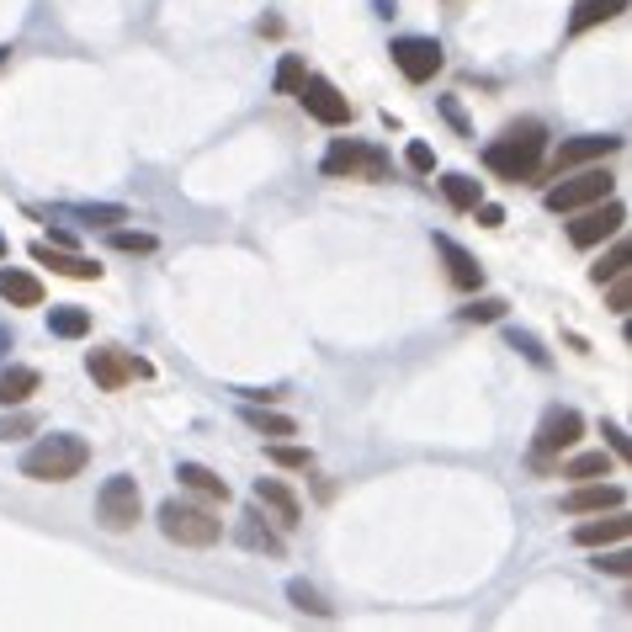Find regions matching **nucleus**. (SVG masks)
<instances>
[{
  "instance_id": "1",
  "label": "nucleus",
  "mask_w": 632,
  "mask_h": 632,
  "mask_svg": "<svg viewBox=\"0 0 632 632\" xmlns=\"http://www.w3.org/2000/svg\"><path fill=\"white\" fill-rule=\"evenodd\" d=\"M542 150H547V128L542 122H515V128H505V139H494L483 150V165L500 181H532L542 171Z\"/></svg>"
},
{
  "instance_id": "2",
  "label": "nucleus",
  "mask_w": 632,
  "mask_h": 632,
  "mask_svg": "<svg viewBox=\"0 0 632 632\" xmlns=\"http://www.w3.org/2000/svg\"><path fill=\"white\" fill-rule=\"evenodd\" d=\"M86 462H90L86 442L69 436V431H54V436H43L37 447H28L22 473L37 479V483H64V479H75V473H86Z\"/></svg>"
},
{
  "instance_id": "3",
  "label": "nucleus",
  "mask_w": 632,
  "mask_h": 632,
  "mask_svg": "<svg viewBox=\"0 0 632 632\" xmlns=\"http://www.w3.org/2000/svg\"><path fill=\"white\" fill-rule=\"evenodd\" d=\"M601 197H611V171H601V165L564 171V176L542 192L547 213H579V208H590V203H601Z\"/></svg>"
},
{
  "instance_id": "4",
  "label": "nucleus",
  "mask_w": 632,
  "mask_h": 632,
  "mask_svg": "<svg viewBox=\"0 0 632 632\" xmlns=\"http://www.w3.org/2000/svg\"><path fill=\"white\" fill-rule=\"evenodd\" d=\"M160 532L181 547H213V542L224 537V521L203 505H186V500H165L160 505Z\"/></svg>"
},
{
  "instance_id": "5",
  "label": "nucleus",
  "mask_w": 632,
  "mask_h": 632,
  "mask_svg": "<svg viewBox=\"0 0 632 632\" xmlns=\"http://www.w3.org/2000/svg\"><path fill=\"white\" fill-rule=\"evenodd\" d=\"M325 176L335 181H383L389 176V154L378 144H361V139H335L325 150Z\"/></svg>"
},
{
  "instance_id": "6",
  "label": "nucleus",
  "mask_w": 632,
  "mask_h": 632,
  "mask_svg": "<svg viewBox=\"0 0 632 632\" xmlns=\"http://www.w3.org/2000/svg\"><path fill=\"white\" fill-rule=\"evenodd\" d=\"M96 515H101L107 532H133L139 515H144V494H139V483L128 479V473L107 479L101 483V494H96Z\"/></svg>"
},
{
  "instance_id": "7",
  "label": "nucleus",
  "mask_w": 632,
  "mask_h": 632,
  "mask_svg": "<svg viewBox=\"0 0 632 632\" xmlns=\"http://www.w3.org/2000/svg\"><path fill=\"white\" fill-rule=\"evenodd\" d=\"M579 436H585V415H579V410H569V404H553V410L537 421V436H532V462L542 468L547 457L569 451Z\"/></svg>"
},
{
  "instance_id": "8",
  "label": "nucleus",
  "mask_w": 632,
  "mask_h": 632,
  "mask_svg": "<svg viewBox=\"0 0 632 632\" xmlns=\"http://www.w3.org/2000/svg\"><path fill=\"white\" fill-rule=\"evenodd\" d=\"M393 64H399V75L410 80V86H425V80H436V69H442V43L436 37H421V32H404V37H393L389 43Z\"/></svg>"
},
{
  "instance_id": "9",
  "label": "nucleus",
  "mask_w": 632,
  "mask_h": 632,
  "mask_svg": "<svg viewBox=\"0 0 632 632\" xmlns=\"http://www.w3.org/2000/svg\"><path fill=\"white\" fill-rule=\"evenodd\" d=\"M569 218H574V224H569V240L579 244V250H590V244L617 240V235H622V224H628V208H622L617 197H601V203H590V208L569 213Z\"/></svg>"
},
{
  "instance_id": "10",
  "label": "nucleus",
  "mask_w": 632,
  "mask_h": 632,
  "mask_svg": "<svg viewBox=\"0 0 632 632\" xmlns=\"http://www.w3.org/2000/svg\"><path fill=\"white\" fill-rule=\"evenodd\" d=\"M617 150H622V139H617V133H579V139H564L558 154H553V165H547V176L558 181L564 171L596 165V160H606V154H617Z\"/></svg>"
},
{
  "instance_id": "11",
  "label": "nucleus",
  "mask_w": 632,
  "mask_h": 632,
  "mask_svg": "<svg viewBox=\"0 0 632 632\" xmlns=\"http://www.w3.org/2000/svg\"><path fill=\"white\" fill-rule=\"evenodd\" d=\"M293 96L308 107V118H319L325 128H346V122H351V101H346L325 75H303V86L293 90Z\"/></svg>"
},
{
  "instance_id": "12",
  "label": "nucleus",
  "mask_w": 632,
  "mask_h": 632,
  "mask_svg": "<svg viewBox=\"0 0 632 632\" xmlns=\"http://www.w3.org/2000/svg\"><path fill=\"white\" fill-rule=\"evenodd\" d=\"M86 372L96 378V389L118 393V389H128L133 378H150L154 367H150V361H139V357H122V351H90Z\"/></svg>"
},
{
  "instance_id": "13",
  "label": "nucleus",
  "mask_w": 632,
  "mask_h": 632,
  "mask_svg": "<svg viewBox=\"0 0 632 632\" xmlns=\"http://www.w3.org/2000/svg\"><path fill=\"white\" fill-rule=\"evenodd\" d=\"M255 505H261V511H271V521H276L282 532H293V526L303 521L298 494H293L282 479H255Z\"/></svg>"
},
{
  "instance_id": "14",
  "label": "nucleus",
  "mask_w": 632,
  "mask_h": 632,
  "mask_svg": "<svg viewBox=\"0 0 632 632\" xmlns=\"http://www.w3.org/2000/svg\"><path fill=\"white\" fill-rule=\"evenodd\" d=\"M436 255L447 261V276H451V287H462V293H473V287H483V266L462 250V244L451 240V235H436Z\"/></svg>"
},
{
  "instance_id": "15",
  "label": "nucleus",
  "mask_w": 632,
  "mask_h": 632,
  "mask_svg": "<svg viewBox=\"0 0 632 632\" xmlns=\"http://www.w3.org/2000/svg\"><path fill=\"white\" fill-rule=\"evenodd\" d=\"M235 537H240V547H250V553H266V558H282V553H287V542H282V532H271V526H266V515H261V505H250V511L240 515Z\"/></svg>"
},
{
  "instance_id": "16",
  "label": "nucleus",
  "mask_w": 632,
  "mask_h": 632,
  "mask_svg": "<svg viewBox=\"0 0 632 632\" xmlns=\"http://www.w3.org/2000/svg\"><path fill=\"white\" fill-rule=\"evenodd\" d=\"M617 505H628L622 483H585V489H574L569 500H564L569 515H601V511H617Z\"/></svg>"
},
{
  "instance_id": "17",
  "label": "nucleus",
  "mask_w": 632,
  "mask_h": 632,
  "mask_svg": "<svg viewBox=\"0 0 632 632\" xmlns=\"http://www.w3.org/2000/svg\"><path fill=\"white\" fill-rule=\"evenodd\" d=\"M632 521L622 515V505L617 511H601V521H585V526H574V542L579 547H617V542H628Z\"/></svg>"
},
{
  "instance_id": "18",
  "label": "nucleus",
  "mask_w": 632,
  "mask_h": 632,
  "mask_svg": "<svg viewBox=\"0 0 632 632\" xmlns=\"http://www.w3.org/2000/svg\"><path fill=\"white\" fill-rule=\"evenodd\" d=\"M32 261H37V266H54L59 276H75V282H96V276H101V266H96L90 255H69L64 244H32Z\"/></svg>"
},
{
  "instance_id": "19",
  "label": "nucleus",
  "mask_w": 632,
  "mask_h": 632,
  "mask_svg": "<svg viewBox=\"0 0 632 632\" xmlns=\"http://www.w3.org/2000/svg\"><path fill=\"white\" fill-rule=\"evenodd\" d=\"M628 11V0H574L569 11V37H579V32L601 28V22H617Z\"/></svg>"
},
{
  "instance_id": "20",
  "label": "nucleus",
  "mask_w": 632,
  "mask_h": 632,
  "mask_svg": "<svg viewBox=\"0 0 632 632\" xmlns=\"http://www.w3.org/2000/svg\"><path fill=\"white\" fill-rule=\"evenodd\" d=\"M240 421L250 425V431H261V436H271V442H282V436H298V421L293 415H276V410H266V404H244L240 410Z\"/></svg>"
},
{
  "instance_id": "21",
  "label": "nucleus",
  "mask_w": 632,
  "mask_h": 632,
  "mask_svg": "<svg viewBox=\"0 0 632 632\" xmlns=\"http://www.w3.org/2000/svg\"><path fill=\"white\" fill-rule=\"evenodd\" d=\"M0 298L17 303V308H37L43 303V282L32 271H0Z\"/></svg>"
},
{
  "instance_id": "22",
  "label": "nucleus",
  "mask_w": 632,
  "mask_h": 632,
  "mask_svg": "<svg viewBox=\"0 0 632 632\" xmlns=\"http://www.w3.org/2000/svg\"><path fill=\"white\" fill-rule=\"evenodd\" d=\"M176 479L192 489V494H203V500H229V483L218 479L213 468H203V462H176Z\"/></svg>"
},
{
  "instance_id": "23",
  "label": "nucleus",
  "mask_w": 632,
  "mask_h": 632,
  "mask_svg": "<svg viewBox=\"0 0 632 632\" xmlns=\"http://www.w3.org/2000/svg\"><path fill=\"white\" fill-rule=\"evenodd\" d=\"M28 393H37V372L32 367H6L0 372V404H28Z\"/></svg>"
},
{
  "instance_id": "24",
  "label": "nucleus",
  "mask_w": 632,
  "mask_h": 632,
  "mask_svg": "<svg viewBox=\"0 0 632 632\" xmlns=\"http://www.w3.org/2000/svg\"><path fill=\"white\" fill-rule=\"evenodd\" d=\"M69 218H86L90 229H107V224H128V208L122 203H64Z\"/></svg>"
},
{
  "instance_id": "25",
  "label": "nucleus",
  "mask_w": 632,
  "mask_h": 632,
  "mask_svg": "<svg viewBox=\"0 0 632 632\" xmlns=\"http://www.w3.org/2000/svg\"><path fill=\"white\" fill-rule=\"evenodd\" d=\"M442 192H447V203L457 213H473V203L483 197V186L473 176H462V171H451V176H442Z\"/></svg>"
},
{
  "instance_id": "26",
  "label": "nucleus",
  "mask_w": 632,
  "mask_h": 632,
  "mask_svg": "<svg viewBox=\"0 0 632 632\" xmlns=\"http://www.w3.org/2000/svg\"><path fill=\"white\" fill-rule=\"evenodd\" d=\"M611 462L617 457H606V451H579L564 462V479H611Z\"/></svg>"
},
{
  "instance_id": "27",
  "label": "nucleus",
  "mask_w": 632,
  "mask_h": 632,
  "mask_svg": "<svg viewBox=\"0 0 632 632\" xmlns=\"http://www.w3.org/2000/svg\"><path fill=\"white\" fill-rule=\"evenodd\" d=\"M48 330L59 335V340H80V335L90 330V314L86 308H75V303H64V308L48 314Z\"/></svg>"
},
{
  "instance_id": "28",
  "label": "nucleus",
  "mask_w": 632,
  "mask_h": 632,
  "mask_svg": "<svg viewBox=\"0 0 632 632\" xmlns=\"http://www.w3.org/2000/svg\"><path fill=\"white\" fill-rule=\"evenodd\" d=\"M628 261H632V250H628V240H617L611 244V255H601V261H596V266H590V282H611V276H617V271H628Z\"/></svg>"
},
{
  "instance_id": "29",
  "label": "nucleus",
  "mask_w": 632,
  "mask_h": 632,
  "mask_svg": "<svg viewBox=\"0 0 632 632\" xmlns=\"http://www.w3.org/2000/svg\"><path fill=\"white\" fill-rule=\"evenodd\" d=\"M505 308H511L505 298H479V303H468V308H457V319H468V325H494V319H505Z\"/></svg>"
},
{
  "instance_id": "30",
  "label": "nucleus",
  "mask_w": 632,
  "mask_h": 632,
  "mask_svg": "<svg viewBox=\"0 0 632 632\" xmlns=\"http://www.w3.org/2000/svg\"><path fill=\"white\" fill-rule=\"evenodd\" d=\"M287 601L298 606V611H308V617H330V606H325V596H319V590H308L303 579H293V585H287Z\"/></svg>"
},
{
  "instance_id": "31",
  "label": "nucleus",
  "mask_w": 632,
  "mask_h": 632,
  "mask_svg": "<svg viewBox=\"0 0 632 632\" xmlns=\"http://www.w3.org/2000/svg\"><path fill=\"white\" fill-rule=\"evenodd\" d=\"M505 340H511V351H521V357L532 361V367H553V357L537 346V335H526V330H505Z\"/></svg>"
},
{
  "instance_id": "32",
  "label": "nucleus",
  "mask_w": 632,
  "mask_h": 632,
  "mask_svg": "<svg viewBox=\"0 0 632 632\" xmlns=\"http://www.w3.org/2000/svg\"><path fill=\"white\" fill-rule=\"evenodd\" d=\"M303 75H308V69H303L298 54H282V64H276V90H282V96H293V90L303 86Z\"/></svg>"
},
{
  "instance_id": "33",
  "label": "nucleus",
  "mask_w": 632,
  "mask_h": 632,
  "mask_svg": "<svg viewBox=\"0 0 632 632\" xmlns=\"http://www.w3.org/2000/svg\"><path fill=\"white\" fill-rule=\"evenodd\" d=\"M266 457L276 462V468H308V462H314V451L308 447H287V442H271Z\"/></svg>"
},
{
  "instance_id": "34",
  "label": "nucleus",
  "mask_w": 632,
  "mask_h": 632,
  "mask_svg": "<svg viewBox=\"0 0 632 632\" xmlns=\"http://www.w3.org/2000/svg\"><path fill=\"white\" fill-rule=\"evenodd\" d=\"M606 308H611V314H628V308H632V276H628V271H617V276H611Z\"/></svg>"
},
{
  "instance_id": "35",
  "label": "nucleus",
  "mask_w": 632,
  "mask_h": 632,
  "mask_svg": "<svg viewBox=\"0 0 632 632\" xmlns=\"http://www.w3.org/2000/svg\"><path fill=\"white\" fill-rule=\"evenodd\" d=\"M112 244H118V250H128V255H150L154 235H144V229H118V235H112Z\"/></svg>"
},
{
  "instance_id": "36",
  "label": "nucleus",
  "mask_w": 632,
  "mask_h": 632,
  "mask_svg": "<svg viewBox=\"0 0 632 632\" xmlns=\"http://www.w3.org/2000/svg\"><path fill=\"white\" fill-rule=\"evenodd\" d=\"M596 569H601V574H617V579H628L632 558L622 553V547H617V553H601V558H596Z\"/></svg>"
},
{
  "instance_id": "37",
  "label": "nucleus",
  "mask_w": 632,
  "mask_h": 632,
  "mask_svg": "<svg viewBox=\"0 0 632 632\" xmlns=\"http://www.w3.org/2000/svg\"><path fill=\"white\" fill-rule=\"evenodd\" d=\"M32 415H6V421H0V442H17V436H28L32 431Z\"/></svg>"
},
{
  "instance_id": "38",
  "label": "nucleus",
  "mask_w": 632,
  "mask_h": 632,
  "mask_svg": "<svg viewBox=\"0 0 632 632\" xmlns=\"http://www.w3.org/2000/svg\"><path fill=\"white\" fill-rule=\"evenodd\" d=\"M404 160H410V171H436V154H431V144H410V150H404Z\"/></svg>"
},
{
  "instance_id": "39",
  "label": "nucleus",
  "mask_w": 632,
  "mask_h": 632,
  "mask_svg": "<svg viewBox=\"0 0 632 632\" xmlns=\"http://www.w3.org/2000/svg\"><path fill=\"white\" fill-rule=\"evenodd\" d=\"M473 213H479L483 229H500V224H505V208H500V203H483V197H479V203H473Z\"/></svg>"
},
{
  "instance_id": "40",
  "label": "nucleus",
  "mask_w": 632,
  "mask_h": 632,
  "mask_svg": "<svg viewBox=\"0 0 632 632\" xmlns=\"http://www.w3.org/2000/svg\"><path fill=\"white\" fill-rule=\"evenodd\" d=\"M601 436H606V442H611V457H628V431H622V425L601 421Z\"/></svg>"
},
{
  "instance_id": "41",
  "label": "nucleus",
  "mask_w": 632,
  "mask_h": 632,
  "mask_svg": "<svg viewBox=\"0 0 632 632\" xmlns=\"http://www.w3.org/2000/svg\"><path fill=\"white\" fill-rule=\"evenodd\" d=\"M442 112H447V118L457 122V128H462V133H468V118H462V107H457V101H442Z\"/></svg>"
},
{
  "instance_id": "42",
  "label": "nucleus",
  "mask_w": 632,
  "mask_h": 632,
  "mask_svg": "<svg viewBox=\"0 0 632 632\" xmlns=\"http://www.w3.org/2000/svg\"><path fill=\"white\" fill-rule=\"evenodd\" d=\"M6 351H11V330L0 325V357H6Z\"/></svg>"
},
{
  "instance_id": "43",
  "label": "nucleus",
  "mask_w": 632,
  "mask_h": 632,
  "mask_svg": "<svg viewBox=\"0 0 632 632\" xmlns=\"http://www.w3.org/2000/svg\"><path fill=\"white\" fill-rule=\"evenodd\" d=\"M378 17H393V0H378Z\"/></svg>"
},
{
  "instance_id": "44",
  "label": "nucleus",
  "mask_w": 632,
  "mask_h": 632,
  "mask_svg": "<svg viewBox=\"0 0 632 632\" xmlns=\"http://www.w3.org/2000/svg\"><path fill=\"white\" fill-rule=\"evenodd\" d=\"M6 54H11V48H0V59H6Z\"/></svg>"
},
{
  "instance_id": "45",
  "label": "nucleus",
  "mask_w": 632,
  "mask_h": 632,
  "mask_svg": "<svg viewBox=\"0 0 632 632\" xmlns=\"http://www.w3.org/2000/svg\"><path fill=\"white\" fill-rule=\"evenodd\" d=\"M0 255H6V240H0Z\"/></svg>"
}]
</instances>
